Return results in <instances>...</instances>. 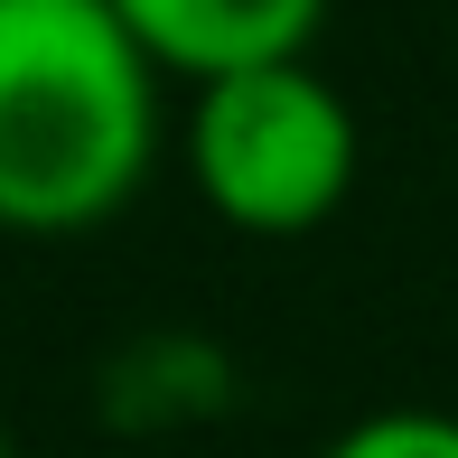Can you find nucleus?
Masks as SVG:
<instances>
[{"label":"nucleus","instance_id":"3","mask_svg":"<svg viewBox=\"0 0 458 458\" xmlns=\"http://www.w3.org/2000/svg\"><path fill=\"white\" fill-rule=\"evenodd\" d=\"M113 19L140 38L169 85H216V75H253V66H290L318 47L327 0H113Z\"/></svg>","mask_w":458,"mask_h":458},{"label":"nucleus","instance_id":"2","mask_svg":"<svg viewBox=\"0 0 458 458\" xmlns=\"http://www.w3.org/2000/svg\"><path fill=\"white\" fill-rule=\"evenodd\" d=\"M178 159L197 206L243 243H300L318 225H337V206L356 197L365 169V122L356 103L318 75V56L253 75H216L187 94Z\"/></svg>","mask_w":458,"mask_h":458},{"label":"nucleus","instance_id":"5","mask_svg":"<svg viewBox=\"0 0 458 458\" xmlns=\"http://www.w3.org/2000/svg\"><path fill=\"white\" fill-rule=\"evenodd\" d=\"M0 458H10V440H0Z\"/></svg>","mask_w":458,"mask_h":458},{"label":"nucleus","instance_id":"1","mask_svg":"<svg viewBox=\"0 0 458 458\" xmlns=\"http://www.w3.org/2000/svg\"><path fill=\"white\" fill-rule=\"evenodd\" d=\"M159 85L113 0H0V234H103L159 169Z\"/></svg>","mask_w":458,"mask_h":458},{"label":"nucleus","instance_id":"4","mask_svg":"<svg viewBox=\"0 0 458 458\" xmlns=\"http://www.w3.org/2000/svg\"><path fill=\"white\" fill-rule=\"evenodd\" d=\"M318 458H458V411L440 403H384L356 411L346 430H327Z\"/></svg>","mask_w":458,"mask_h":458}]
</instances>
